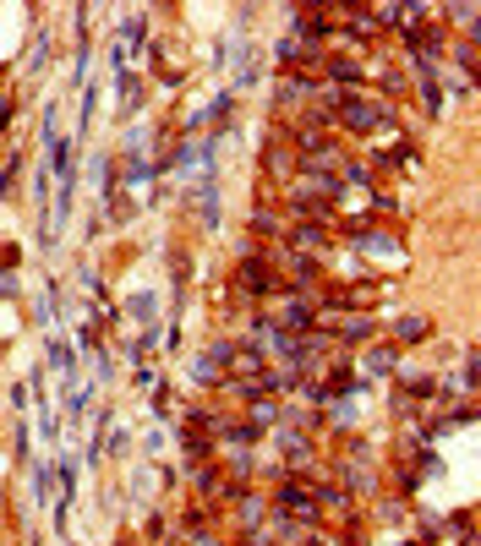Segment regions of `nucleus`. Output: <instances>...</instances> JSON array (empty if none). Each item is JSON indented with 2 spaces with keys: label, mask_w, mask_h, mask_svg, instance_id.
<instances>
[{
  "label": "nucleus",
  "mask_w": 481,
  "mask_h": 546,
  "mask_svg": "<svg viewBox=\"0 0 481 546\" xmlns=\"http://www.w3.org/2000/svg\"><path fill=\"white\" fill-rule=\"evenodd\" d=\"M345 121L355 131H377L389 115H383V104H367V99H345Z\"/></svg>",
  "instance_id": "obj_1"
},
{
  "label": "nucleus",
  "mask_w": 481,
  "mask_h": 546,
  "mask_svg": "<svg viewBox=\"0 0 481 546\" xmlns=\"http://www.w3.org/2000/svg\"><path fill=\"white\" fill-rule=\"evenodd\" d=\"M427 334H432L427 317H405V322H399V339H405V344H415V339H427Z\"/></svg>",
  "instance_id": "obj_2"
},
{
  "label": "nucleus",
  "mask_w": 481,
  "mask_h": 546,
  "mask_svg": "<svg viewBox=\"0 0 481 546\" xmlns=\"http://www.w3.org/2000/svg\"><path fill=\"white\" fill-rule=\"evenodd\" d=\"M367 366H377V372H383V366H394V350H389V344H383V350H372Z\"/></svg>",
  "instance_id": "obj_3"
}]
</instances>
